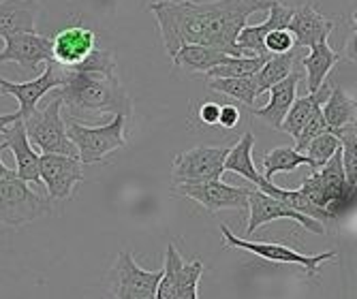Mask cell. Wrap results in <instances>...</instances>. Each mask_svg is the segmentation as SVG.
Returning <instances> with one entry per match:
<instances>
[{"label":"cell","instance_id":"obj_1","mask_svg":"<svg viewBox=\"0 0 357 299\" xmlns=\"http://www.w3.org/2000/svg\"><path fill=\"white\" fill-rule=\"evenodd\" d=\"M272 0H152L165 49L174 56L180 45H210L229 56H244L238 35L248 17L270 9Z\"/></svg>","mask_w":357,"mask_h":299},{"label":"cell","instance_id":"obj_2","mask_svg":"<svg viewBox=\"0 0 357 299\" xmlns=\"http://www.w3.org/2000/svg\"><path fill=\"white\" fill-rule=\"evenodd\" d=\"M62 71V84L56 88V94L62 101V107L69 109V116L73 120L79 122L82 118L96 114H124L131 118L133 103L118 75L67 69Z\"/></svg>","mask_w":357,"mask_h":299},{"label":"cell","instance_id":"obj_3","mask_svg":"<svg viewBox=\"0 0 357 299\" xmlns=\"http://www.w3.org/2000/svg\"><path fill=\"white\" fill-rule=\"evenodd\" d=\"M126 122L128 116L116 114L114 120H109L103 126H86L71 116L64 118L67 126V137L77 148V156L82 162L92 164L101 162L116 150L126 146Z\"/></svg>","mask_w":357,"mask_h":299},{"label":"cell","instance_id":"obj_4","mask_svg":"<svg viewBox=\"0 0 357 299\" xmlns=\"http://www.w3.org/2000/svg\"><path fill=\"white\" fill-rule=\"evenodd\" d=\"M62 101L54 94L52 101L43 109H35L28 118H24V130L30 146H35L43 154H64L77 156V148L67 137V126L60 116ZM79 158V156H77Z\"/></svg>","mask_w":357,"mask_h":299},{"label":"cell","instance_id":"obj_5","mask_svg":"<svg viewBox=\"0 0 357 299\" xmlns=\"http://www.w3.org/2000/svg\"><path fill=\"white\" fill-rule=\"evenodd\" d=\"M52 210L50 199H43L32 188H28V182L20 180L15 171L11 169L9 176L0 180V222L9 227L28 224L45 216Z\"/></svg>","mask_w":357,"mask_h":299},{"label":"cell","instance_id":"obj_6","mask_svg":"<svg viewBox=\"0 0 357 299\" xmlns=\"http://www.w3.org/2000/svg\"><path fill=\"white\" fill-rule=\"evenodd\" d=\"M220 233L225 238V246L229 248H244L257 256H261L266 261H274V263H289V265H300L304 268V272L308 276H317L319 274V265L326 263V261H332L336 259L338 254L336 252H321V254H300L298 250H291L289 246H282V244H272V242H248V240H242V238H236L229 227L227 224H220Z\"/></svg>","mask_w":357,"mask_h":299},{"label":"cell","instance_id":"obj_7","mask_svg":"<svg viewBox=\"0 0 357 299\" xmlns=\"http://www.w3.org/2000/svg\"><path fill=\"white\" fill-rule=\"evenodd\" d=\"M39 176L52 201H64V199H71L75 188L84 182L82 160L64 154H41Z\"/></svg>","mask_w":357,"mask_h":299},{"label":"cell","instance_id":"obj_8","mask_svg":"<svg viewBox=\"0 0 357 299\" xmlns=\"http://www.w3.org/2000/svg\"><path fill=\"white\" fill-rule=\"evenodd\" d=\"M229 148H210L199 146L186 150L176 156L174 160V184H188V182H204V180H218L225 174V156Z\"/></svg>","mask_w":357,"mask_h":299},{"label":"cell","instance_id":"obj_9","mask_svg":"<svg viewBox=\"0 0 357 299\" xmlns=\"http://www.w3.org/2000/svg\"><path fill=\"white\" fill-rule=\"evenodd\" d=\"M248 192H250V188L229 186V184L222 182V178L204 180V182H188V184H176V194L192 199V201L202 204L210 212L246 210L248 208Z\"/></svg>","mask_w":357,"mask_h":299},{"label":"cell","instance_id":"obj_10","mask_svg":"<svg viewBox=\"0 0 357 299\" xmlns=\"http://www.w3.org/2000/svg\"><path fill=\"white\" fill-rule=\"evenodd\" d=\"M160 272H146L133 261L131 252H120L109 272V291L116 299L150 297L156 291Z\"/></svg>","mask_w":357,"mask_h":299},{"label":"cell","instance_id":"obj_11","mask_svg":"<svg viewBox=\"0 0 357 299\" xmlns=\"http://www.w3.org/2000/svg\"><path fill=\"white\" fill-rule=\"evenodd\" d=\"M248 210H250V218H248V227H246V236H252L259 227L270 224V222L280 220V218L294 220L317 236L326 233V227H323L321 222H317V220H312V218H308L296 210H291L287 204L280 201V199L266 194L259 188H250V192H248Z\"/></svg>","mask_w":357,"mask_h":299},{"label":"cell","instance_id":"obj_12","mask_svg":"<svg viewBox=\"0 0 357 299\" xmlns=\"http://www.w3.org/2000/svg\"><path fill=\"white\" fill-rule=\"evenodd\" d=\"M52 60V39L37 32H15L5 37V49L0 52V64L15 62L24 73L37 75L39 66Z\"/></svg>","mask_w":357,"mask_h":299},{"label":"cell","instance_id":"obj_13","mask_svg":"<svg viewBox=\"0 0 357 299\" xmlns=\"http://www.w3.org/2000/svg\"><path fill=\"white\" fill-rule=\"evenodd\" d=\"M62 73H64L62 66H58L54 60H47L43 73L30 82L13 84V82H7L5 77H0V94H11L17 98V103H20L17 116L20 120H24L37 109V103L45 94H50L62 84Z\"/></svg>","mask_w":357,"mask_h":299},{"label":"cell","instance_id":"obj_14","mask_svg":"<svg viewBox=\"0 0 357 299\" xmlns=\"http://www.w3.org/2000/svg\"><path fill=\"white\" fill-rule=\"evenodd\" d=\"M50 39H52V60L67 71L79 66L96 49V35L84 26L62 28Z\"/></svg>","mask_w":357,"mask_h":299},{"label":"cell","instance_id":"obj_15","mask_svg":"<svg viewBox=\"0 0 357 299\" xmlns=\"http://www.w3.org/2000/svg\"><path fill=\"white\" fill-rule=\"evenodd\" d=\"M296 9H291L287 5H282L280 0H272L270 9H268V20L264 24L257 26H244L238 35V47L244 52V56H266V47H264V39L266 35H270L272 30H282L289 26L291 15H294Z\"/></svg>","mask_w":357,"mask_h":299},{"label":"cell","instance_id":"obj_16","mask_svg":"<svg viewBox=\"0 0 357 299\" xmlns=\"http://www.w3.org/2000/svg\"><path fill=\"white\" fill-rule=\"evenodd\" d=\"M334 28H336L334 20L319 13L312 5H304L302 9H296L287 26V30L294 35L296 47H302V49L304 47L310 49L312 45L321 41H328Z\"/></svg>","mask_w":357,"mask_h":299},{"label":"cell","instance_id":"obj_17","mask_svg":"<svg viewBox=\"0 0 357 299\" xmlns=\"http://www.w3.org/2000/svg\"><path fill=\"white\" fill-rule=\"evenodd\" d=\"M3 150H11L17 162L15 176L24 182H32L41 186V176H39V154L35 152V148L30 146L26 130H24V122L15 120L9 130L5 132L3 144H0Z\"/></svg>","mask_w":357,"mask_h":299},{"label":"cell","instance_id":"obj_18","mask_svg":"<svg viewBox=\"0 0 357 299\" xmlns=\"http://www.w3.org/2000/svg\"><path fill=\"white\" fill-rule=\"evenodd\" d=\"M302 82V73L296 69L294 73H289L284 79H280L278 84H274L268 92H270V103L261 109H252V114L257 118H261L268 126L280 130V124L291 107V103L298 98V86Z\"/></svg>","mask_w":357,"mask_h":299},{"label":"cell","instance_id":"obj_19","mask_svg":"<svg viewBox=\"0 0 357 299\" xmlns=\"http://www.w3.org/2000/svg\"><path fill=\"white\" fill-rule=\"evenodd\" d=\"M39 13L37 0H0V39L15 32H37Z\"/></svg>","mask_w":357,"mask_h":299},{"label":"cell","instance_id":"obj_20","mask_svg":"<svg viewBox=\"0 0 357 299\" xmlns=\"http://www.w3.org/2000/svg\"><path fill=\"white\" fill-rule=\"evenodd\" d=\"M252 148H255V135L248 130L240 137V141L234 148H229V152H227V156H225V174L227 171L238 174V176L246 178L255 188H261L270 180H266L261 171H257L255 162H252Z\"/></svg>","mask_w":357,"mask_h":299},{"label":"cell","instance_id":"obj_21","mask_svg":"<svg viewBox=\"0 0 357 299\" xmlns=\"http://www.w3.org/2000/svg\"><path fill=\"white\" fill-rule=\"evenodd\" d=\"M338 60H340L338 52H334L328 41H321V43L310 47V54L302 58V66L306 71L308 94L317 92L323 84H326V77L332 73V69L338 64Z\"/></svg>","mask_w":357,"mask_h":299},{"label":"cell","instance_id":"obj_22","mask_svg":"<svg viewBox=\"0 0 357 299\" xmlns=\"http://www.w3.org/2000/svg\"><path fill=\"white\" fill-rule=\"evenodd\" d=\"M172 58H174V64L180 66V69L195 71V73H208L210 69H214V66L225 64L231 56L216 49V47H210V45L184 43Z\"/></svg>","mask_w":357,"mask_h":299},{"label":"cell","instance_id":"obj_23","mask_svg":"<svg viewBox=\"0 0 357 299\" xmlns=\"http://www.w3.org/2000/svg\"><path fill=\"white\" fill-rule=\"evenodd\" d=\"M330 92H332V86H326V84H323L317 92H312V94H308V96H302V98H296V101L291 103V107H289V112H287L282 124H280V130L296 139V137L300 135L302 126L308 122V118H310L317 109H321V105L328 101Z\"/></svg>","mask_w":357,"mask_h":299},{"label":"cell","instance_id":"obj_24","mask_svg":"<svg viewBox=\"0 0 357 299\" xmlns=\"http://www.w3.org/2000/svg\"><path fill=\"white\" fill-rule=\"evenodd\" d=\"M296 56H298V47L287 52V54H270V58L266 60V64L252 75L255 88H257V96L268 92L274 84H278L289 73L296 71L294 69V66H296Z\"/></svg>","mask_w":357,"mask_h":299},{"label":"cell","instance_id":"obj_25","mask_svg":"<svg viewBox=\"0 0 357 299\" xmlns=\"http://www.w3.org/2000/svg\"><path fill=\"white\" fill-rule=\"evenodd\" d=\"M321 114H323V120H326L330 130L340 128L344 124L355 122L357 103H355V98H351L340 86H334L328 96V101L321 105Z\"/></svg>","mask_w":357,"mask_h":299},{"label":"cell","instance_id":"obj_26","mask_svg":"<svg viewBox=\"0 0 357 299\" xmlns=\"http://www.w3.org/2000/svg\"><path fill=\"white\" fill-rule=\"evenodd\" d=\"M261 162H264V169H266L264 178L272 182V178L278 176V174H291V171H296L298 167H302V164H308V158H306V154L298 152L296 148L282 146V148L270 150L264 156Z\"/></svg>","mask_w":357,"mask_h":299},{"label":"cell","instance_id":"obj_27","mask_svg":"<svg viewBox=\"0 0 357 299\" xmlns=\"http://www.w3.org/2000/svg\"><path fill=\"white\" fill-rule=\"evenodd\" d=\"M208 88L236 98V101H240L246 107H252L255 98H257V88H255L252 75L250 77H210Z\"/></svg>","mask_w":357,"mask_h":299},{"label":"cell","instance_id":"obj_28","mask_svg":"<svg viewBox=\"0 0 357 299\" xmlns=\"http://www.w3.org/2000/svg\"><path fill=\"white\" fill-rule=\"evenodd\" d=\"M268 58H270V54H266V56H231L225 64H218L214 69H210L206 75H208V79L210 77H250L261 69Z\"/></svg>","mask_w":357,"mask_h":299},{"label":"cell","instance_id":"obj_29","mask_svg":"<svg viewBox=\"0 0 357 299\" xmlns=\"http://www.w3.org/2000/svg\"><path fill=\"white\" fill-rule=\"evenodd\" d=\"M334 135L340 141V154H342V167L347 174V180L351 186L357 182V124H344L340 128H332Z\"/></svg>","mask_w":357,"mask_h":299},{"label":"cell","instance_id":"obj_30","mask_svg":"<svg viewBox=\"0 0 357 299\" xmlns=\"http://www.w3.org/2000/svg\"><path fill=\"white\" fill-rule=\"evenodd\" d=\"M338 148H340V141H338V137L334 135V130L321 132V135H317V137L306 146V150H304V154H306V158H308V167H310L312 171L321 169L323 164H326V162L334 156V152H336Z\"/></svg>","mask_w":357,"mask_h":299},{"label":"cell","instance_id":"obj_31","mask_svg":"<svg viewBox=\"0 0 357 299\" xmlns=\"http://www.w3.org/2000/svg\"><path fill=\"white\" fill-rule=\"evenodd\" d=\"M204 274V263L195 259L190 263H182L180 270V280H178V291L174 299H199L197 297V284Z\"/></svg>","mask_w":357,"mask_h":299},{"label":"cell","instance_id":"obj_32","mask_svg":"<svg viewBox=\"0 0 357 299\" xmlns=\"http://www.w3.org/2000/svg\"><path fill=\"white\" fill-rule=\"evenodd\" d=\"M326 130H330V128H328L326 120H323V114H321V109H317V112H314V114L308 118V122L302 126L300 135L296 137V150L304 154L306 146H308V144H310V141H312L317 135H321V132H326Z\"/></svg>","mask_w":357,"mask_h":299},{"label":"cell","instance_id":"obj_33","mask_svg":"<svg viewBox=\"0 0 357 299\" xmlns=\"http://www.w3.org/2000/svg\"><path fill=\"white\" fill-rule=\"evenodd\" d=\"M264 47L268 54H287L291 49H296V41L294 35L287 28H282V30H272L270 35H266Z\"/></svg>","mask_w":357,"mask_h":299},{"label":"cell","instance_id":"obj_34","mask_svg":"<svg viewBox=\"0 0 357 299\" xmlns=\"http://www.w3.org/2000/svg\"><path fill=\"white\" fill-rule=\"evenodd\" d=\"M298 190L308 199L310 204L326 210V192H323V186H321V180H319L317 171H312L308 178H304V182H302V186Z\"/></svg>","mask_w":357,"mask_h":299},{"label":"cell","instance_id":"obj_35","mask_svg":"<svg viewBox=\"0 0 357 299\" xmlns=\"http://www.w3.org/2000/svg\"><path fill=\"white\" fill-rule=\"evenodd\" d=\"M218 124L222 128H236L240 124V109L234 103L222 105L220 107V114H218Z\"/></svg>","mask_w":357,"mask_h":299},{"label":"cell","instance_id":"obj_36","mask_svg":"<svg viewBox=\"0 0 357 299\" xmlns=\"http://www.w3.org/2000/svg\"><path fill=\"white\" fill-rule=\"evenodd\" d=\"M218 114H220V105L216 103H204L202 109H199V120L208 126H214L218 124Z\"/></svg>","mask_w":357,"mask_h":299},{"label":"cell","instance_id":"obj_37","mask_svg":"<svg viewBox=\"0 0 357 299\" xmlns=\"http://www.w3.org/2000/svg\"><path fill=\"white\" fill-rule=\"evenodd\" d=\"M15 120H20L17 112H15V114H9V116H0V139L5 137V132L9 130V126H11Z\"/></svg>","mask_w":357,"mask_h":299},{"label":"cell","instance_id":"obj_38","mask_svg":"<svg viewBox=\"0 0 357 299\" xmlns=\"http://www.w3.org/2000/svg\"><path fill=\"white\" fill-rule=\"evenodd\" d=\"M0 152H3V148H0ZM11 174V169L7 167V164L3 162V160H0V180H3L5 176H9Z\"/></svg>","mask_w":357,"mask_h":299},{"label":"cell","instance_id":"obj_39","mask_svg":"<svg viewBox=\"0 0 357 299\" xmlns=\"http://www.w3.org/2000/svg\"><path fill=\"white\" fill-rule=\"evenodd\" d=\"M139 299H156L154 295H150V297H139Z\"/></svg>","mask_w":357,"mask_h":299}]
</instances>
